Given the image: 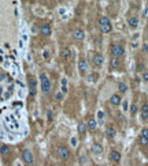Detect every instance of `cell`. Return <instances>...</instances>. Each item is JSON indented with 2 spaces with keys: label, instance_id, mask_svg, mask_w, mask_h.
<instances>
[{
  "label": "cell",
  "instance_id": "23",
  "mask_svg": "<svg viewBox=\"0 0 148 166\" xmlns=\"http://www.w3.org/2000/svg\"><path fill=\"white\" fill-rule=\"evenodd\" d=\"M61 56H62V59H67L69 56H70V51H69L67 48H65V49H62V52H61Z\"/></svg>",
  "mask_w": 148,
  "mask_h": 166
},
{
  "label": "cell",
  "instance_id": "9",
  "mask_svg": "<svg viewBox=\"0 0 148 166\" xmlns=\"http://www.w3.org/2000/svg\"><path fill=\"white\" fill-rule=\"evenodd\" d=\"M108 158H110V161L113 163H119L121 162V158H122V154H121V151H118V150H115V148H113L110 151V154H108Z\"/></svg>",
  "mask_w": 148,
  "mask_h": 166
},
{
  "label": "cell",
  "instance_id": "17",
  "mask_svg": "<svg viewBox=\"0 0 148 166\" xmlns=\"http://www.w3.org/2000/svg\"><path fill=\"white\" fill-rule=\"evenodd\" d=\"M118 93H119V94H126V93H128V90H129V87H128V85H126L125 82H118Z\"/></svg>",
  "mask_w": 148,
  "mask_h": 166
},
{
  "label": "cell",
  "instance_id": "22",
  "mask_svg": "<svg viewBox=\"0 0 148 166\" xmlns=\"http://www.w3.org/2000/svg\"><path fill=\"white\" fill-rule=\"evenodd\" d=\"M0 154L3 155V157H6V155L10 154V147H8L7 144H3V146L0 147Z\"/></svg>",
  "mask_w": 148,
  "mask_h": 166
},
{
  "label": "cell",
  "instance_id": "29",
  "mask_svg": "<svg viewBox=\"0 0 148 166\" xmlns=\"http://www.w3.org/2000/svg\"><path fill=\"white\" fill-rule=\"evenodd\" d=\"M97 117H99V118L103 117V112H99V113H97Z\"/></svg>",
  "mask_w": 148,
  "mask_h": 166
},
{
  "label": "cell",
  "instance_id": "30",
  "mask_svg": "<svg viewBox=\"0 0 148 166\" xmlns=\"http://www.w3.org/2000/svg\"><path fill=\"white\" fill-rule=\"evenodd\" d=\"M102 166H106V165H102Z\"/></svg>",
  "mask_w": 148,
  "mask_h": 166
},
{
  "label": "cell",
  "instance_id": "4",
  "mask_svg": "<svg viewBox=\"0 0 148 166\" xmlns=\"http://www.w3.org/2000/svg\"><path fill=\"white\" fill-rule=\"evenodd\" d=\"M70 155H71V152H70V150H69L66 146H59V147L56 148V157L59 159H69L70 158Z\"/></svg>",
  "mask_w": 148,
  "mask_h": 166
},
{
  "label": "cell",
  "instance_id": "15",
  "mask_svg": "<svg viewBox=\"0 0 148 166\" xmlns=\"http://www.w3.org/2000/svg\"><path fill=\"white\" fill-rule=\"evenodd\" d=\"M71 37L74 38V40H77V41H81V40H84V38H85V31H84L81 27H77V29L73 30Z\"/></svg>",
  "mask_w": 148,
  "mask_h": 166
},
{
  "label": "cell",
  "instance_id": "3",
  "mask_svg": "<svg viewBox=\"0 0 148 166\" xmlns=\"http://www.w3.org/2000/svg\"><path fill=\"white\" fill-rule=\"evenodd\" d=\"M110 53L114 59H121L125 56V48L121 44H113L110 46Z\"/></svg>",
  "mask_w": 148,
  "mask_h": 166
},
{
  "label": "cell",
  "instance_id": "24",
  "mask_svg": "<svg viewBox=\"0 0 148 166\" xmlns=\"http://www.w3.org/2000/svg\"><path fill=\"white\" fill-rule=\"evenodd\" d=\"M137 110H139V109H137V105H136V103H132V106H130V115L136 116L137 115Z\"/></svg>",
  "mask_w": 148,
  "mask_h": 166
},
{
  "label": "cell",
  "instance_id": "7",
  "mask_svg": "<svg viewBox=\"0 0 148 166\" xmlns=\"http://www.w3.org/2000/svg\"><path fill=\"white\" fill-rule=\"evenodd\" d=\"M27 86H29V93H30V95H36V90H37V81H36V78L29 75L27 76Z\"/></svg>",
  "mask_w": 148,
  "mask_h": 166
},
{
  "label": "cell",
  "instance_id": "5",
  "mask_svg": "<svg viewBox=\"0 0 148 166\" xmlns=\"http://www.w3.org/2000/svg\"><path fill=\"white\" fill-rule=\"evenodd\" d=\"M22 162L25 163V165H27V166L33 165L34 157H33V154H32V151L29 150V148H25V150L22 151Z\"/></svg>",
  "mask_w": 148,
  "mask_h": 166
},
{
  "label": "cell",
  "instance_id": "8",
  "mask_svg": "<svg viewBox=\"0 0 148 166\" xmlns=\"http://www.w3.org/2000/svg\"><path fill=\"white\" fill-rule=\"evenodd\" d=\"M140 118L143 123L148 121V102L145 100L141 102V106H140Z\"/></svg>",
  "mask_w": 148,
  "mask_h": 166
},
{
  "label": "cell",
  "instance_id": "18",
  "mask_svg": "<svg viewBox=\"0 0 148 166\" xmlns=\"http://www.w3.org/2000/svg\"><path fill=\"white\" fill-rule=\"evenodd\" d=\"M110 67L113 68V70H121V67H122L121 60H119V59H114V57H111V60H110Z\"/></svg>",
  "mask_w": 148,
  "mask_h": 166
},
{
  "label": "cell",
  "instance_id": "10",
  "mask_svg": "<svg viewBox=\"0 0 148 166\" xmlns=\"http://www.w3.org/2000/svg\"><path fill=\"white\" fill-rule=\"evenodd\" d=\"M85 124H87L88 131H91V132H95L96 128H97V120L95 118V116H89Z\"/></svg>",
  "mask_w": 148,
  "mask_h": 166
},
{
  "label": "cell",
  "instance_id": "1",
  "mask_svg": "<svg viewBox=\"0 0 148 166\" xmlns=\"http://www.w3.org/2000/svg\"><path fill=\"white\" fill-rule=\"evenodd\" d=\"M97 26H99V29H100V31H102L103 34H108L111 30H113V25H111L110 18H108V16H106V15L99 16Z\"/></svg>",
  "mask_w": 148,
  "mask_h": 166
},
{
  "label": "cell",
  "instance_id": "11",
  "mask_svg": "<svg viewBox=\"0 0 148 166\" xmlns=\"http://www.w3.org/2000/svg\"><path fill=\"white\" fill-rule=\"evenodd\" d=\"M78 71L81 75H87L88 74V61L85 57H81L78 60Z\"/></svg>",
  "mask_w": 148,
  "mask_h": 166
},
{
  "label": "cell",
  "instance_id": "28",
  "mask_svg": "<svg viewBox=\"0 0 148 166\" xmlns=\"http://www.w3.org/2000/svg\"><path fill=\"white\" fill-rule=\"evenodd\" d=\"M141 49H143V52H144V53H148V44H143Z\"/></svg>",
  "mask_w": 148,
  "mask_h": 166
},
{
  "label": "cell",
  "instance_id": "25",
  "mask_svg": "<svg viewBox=\"0 0 148 166\" xmlns=\"http://www.w3.org/2000/svg\"><path fill=\"white\" fill-rule=\"evenodd\" d=\"M140 136L148 139V127H144V128L141 129V131H140Z\"/></svg>",
  "mask_w": 148,
  "mask_h": 166
},
{
  "label": "cell",
  "instance_id": "27",
  "mask_svg": "<svg viewBox=\"0 0 148 166\" xmlns=\"http://www.w3.org/2000/svg\"><path fill=\"white\" fill-rule=\"evenodd\" d=\"M62 98H63V94H62V93H56V94H55V100L56 101H61Z\"/></svg>",
  "mask_w": 148,
  "mask_h": 166
},
{
  "label": "cell",
  "instance_id": "26",
  "mask_svg": "<svg viewBox=\"0 0 148 166\" xmlns=\"http://www.w3.org/2000/svg\"><path fill=\"white\" fill-rule=\"evenodd\" d=\"M141 79H143V82H147V83H148V71H143Z\"/></svg>",
  "mask_w": 148,
  "mask_h": 166
},
{
  "label": "cell",
  "instance_id": "14",
  "mask_svg": "<svg viewBox=\"0 0 148 166\" xmlns=\"http://www.w3.org/2000/svg\"><path fill=\"white\" fill-rule=\"evenodd\" d=\"M139 16L137 15H130L129 18H128V26H129L132 30H134V29H137L139 27Z\"/></svg>",
  "mask_w": 148,
  "mask_h": 166
},
{
  "label": "cell",
  "instance_id": "19",
  "mask_svg": "<svg viewBox=\"0 0 148 166\" xmlns=\"http://www.w3.org/2000/svg\"><path fill=\"white\" fill-rule=\"evenodd\" d=\"M92 152L95 155H100L103 152V147L100 143H93V146H92Z\"/></svg>",
  "mask_w": 148,
  "mask_h": 166
},
{
  "label": "cell",
  "instance_id": "21",
  "mask_svg": "<svg viewBox=\"0 0 148 166\" xmlns=\"http://www.w3.org/2000/svg\"><path fill=\"white\" fill-rule=\"evenodd\" d=\"M139 146H140V147H148V139H145V138H143V136H140V135H139Z\"/></svg>",
  "mask_w": 148,
  "mask_h": 166
},
{
  "label": "cell",
  "instance_id": "6",
  "mask_svg": "<svg viewBox=\"0 0 148 166\" xmlns=\"http://www.w3.org/2000/svg\"><path fill=\"white\" fill-rule=\"evenodd\" d=\"M103 63H104L103 55L100 52H95V53L92 55V64H93V67H95V68H100V67L103 66Z\"/></svg>",
  "mask_w": 148,
  "mask_h": 166
},
{
  "label": "cell",
  "instance_id": "20",
  "mask_svg": "<svg viewBox=\"0 0 148 166\" xmlns=\"http://www.w3.org/2000/svg\"><path fill=\"white\" fill-rule=\"evenodd\" d=\"M87 124L84 121H81L80 124H78V133H80L81 136H85V132H87Z\"/></svg>",
  "mask_w": 148,
  "mask_h": 166
},
{
  "label": "cell",
  "instance_id": "2",
  "mask_svg": "<svg viewBox=\"0 0 148 166\" xmlns=\"http://www.w3.org/2000/svg\"><path fill=\"white\" fill-rule=\"evenodd\" d=\"M40 89H41L43 94H49L51 91V81H49L48 75L45 72H41L40 74Z\"/></svg>",
  "mask_w": 148,
  "mask_h": 166
},
{
  "label": "cell",
  "instance_id": "12",
  "mask_svg": "<svg viewBox=\"0 0 148 166\" xmlns=\"http://www.w3.org/2000/svg\"><path fill=\"white\" fill-rule=\"evenodd\" d=\"M108 102H110L113 106H119L122 103V95L119 93H114V94L110 97V101H108Z\"/></svg>",
  "mask_w": 148,
  "mask_h": 166
},
{
  "label": "cell",
  "instance_id": "13",
  "mask_svg": "<svg viewBox=\"0 0 148 166\" xmlns=\"http://www.w3.org/2000/svg\"><path fill=\"white\" fill-rule=\"evenodd\" d=\"M38 31H40V34H41L43 37H49V36H51V33H52L51 25H48V23H44V25L40 26Z\"/></svg>",
  "mask_w": 148,
  "mask_h": 166
},
{
  "label": "cell",
  "instance_id": "16",
  "mask_svg": "<svg viewBox=\"0 0 148 166\" xmlns=\"http://www.w3.org/2000/svg\"><path fill=\"white\" fill-rule=\"evenodd\" d=\"M104 133H106L107 139H114V138L117 136V129L114 128V125L108 124V125L106 127V129H104Z\"/></svg>",
  "mask_w": 148,
  "mask_h": 166
},
{
  "label": "cell",
  "instance_id": "31",
  "mask_svg": "<svg viewBox=\"0 0 148 166\" xmlns=\"http://www.w3.org/2000/svg\"><path fill=\"white\" fill-rule=\"evenodd\" d=\"M147 166H148V165H147Z\"/></svg>",
  "mask_w": 148,
  "mask_h": 166
}]
</instances>
